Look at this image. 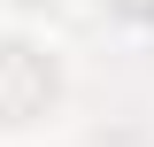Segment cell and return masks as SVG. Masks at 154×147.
Instances as JSON below:
<instances>
[{
    "instance_id": "7a4b0ae2",
    "label": "cell",
    "mask_w": 154,
    "mask_h": 147,
    "mask_svg": "<svg viewBox=\"0 0 154 147\" xmlns=\"http://www.w3.org/2000/svg\"><path fill=\"white\" fill-rule=\"evenodd\" d=\"M123 8H131V16H146V8H154V0H123Z\"/></svg>"
},
{
    "instance_id": "6da1fadb",
    "label": "cell",
    "mask_w": 154,
    "mask_h": 147,
    "mask_svg": "<svg viewBox=\"0 0 154 147\" xmlns=\"http://www.w3.org/2000/svg\"><path fill=\"white\" fill-rule=\"evenodd\" d=\"M46 93H54V70L31 62V47H0V116L8 124H23Z\"/></svg>"
}]
</instances>
